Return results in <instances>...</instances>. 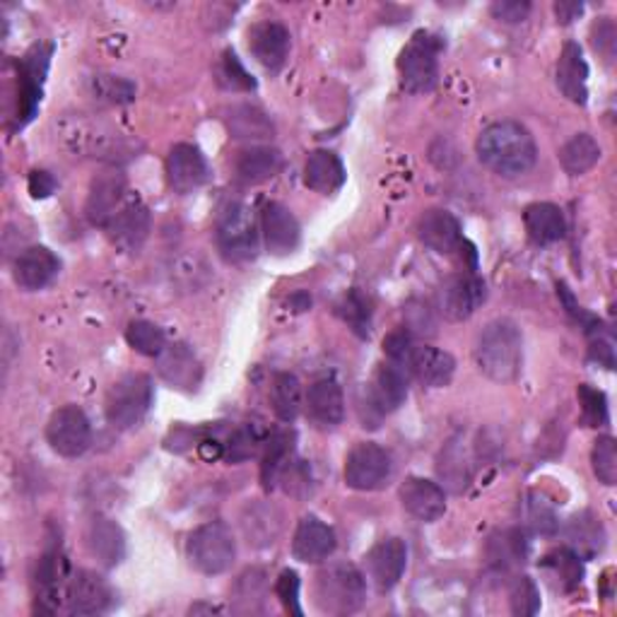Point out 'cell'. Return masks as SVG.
Segmentation results:
<instances>
[{"label":"cell","mask_w":617,"mask_h":617,"mask_svg":"<svg viewBox=\"0 0 617 617\" xmlns=\"http://www.w3.org/2000/svg\"><path fill=\"white\" fill-rule=\"evenodd\" d=\"M476 152L485 167L504 179H516L538 162L536 138L519 121H497L485 128L478 136Z\"/></svg>","instance_id":"cell-1"},{"label":"cell","mask_w":617,"mask_h":617,"mask_svg":"<svg viewBox=\"0 0 617 617\" xmlns=\"http://www.w3.org/2000/svg\"><path fill=\"white\" fill-rule=\"evenodd\" d=\"M478 370L494 384H512L524 366V336L512 318H497L482 328L476 346Z\"/></svg>","instance_id":"cell-2"},{"label":"cell","mask_w":617,"mask_h":617,"mask_svg":"<svg viewBox=\"0 0 617 617\" xmlns=\"http://www.w3.org/2000/svg\"><path fill=\"white\" fill-rule=\"evenodd\" d=\"M366 598L364 577L352 564H330L316 574L314 601L328 615L358 613Z\"/></svg>","instance_id":"cell-3"},{"label":"cell","mask_w":617,"mask_h":617,"mask_svg":"<svg viewBox=\"0 0 617 617\" xmlns=\"http://www.w3.org/2000/svg\"><path fill=\"white\" fill-rule=\"evenodd\" d=\"M444 49L442 37L432 32H415L406 49L398 56L400 85L410 94H424L436 88L439 54Z\"/></svg>","instance_id":"cell-4"},{"label":"cell","mask_w":617,"mask_h":617,"mask_svg":"<svg viewBox=\"0 0 617 617\" xmlns=\"http://www.w3.org/2000/svg\"><path fill=\"white\" fill-rule=\"evenodd\" d=\"M186 557L194 569L203 574H222L234 564L236 540L224 521H210L198 526L186 540Z\"/></svg>","instance_id":"cell-5"},{"label":"cell","mask_w":617,"mask_h":617,"mask_svg":"<svg viewBox=\"0 0 617 617\" xmlns=\"http://www.w3.org/2000/svg\"><path fill=\"white\" fill-rule=\"evenodd\" d=\"M154 388L148 374H126L106 396V420L116 430H133L152 408Z\"/></svg>","instance_id":"cell-6"},{"label":"cell","mask_w":617,"mask_h":617,"mask_svg":"<svg viewBox=\"0 0 617 617\" xmlns=\"http://www.w3.org/2000/svg\"><path fill=\"white\" fill-rule=\"evenodd\" d=\"M218 248L232 264H244L258 254V228L248 206L232 200L220 210L218 218Z\"/></svg>","instance_id":"cell-7"},{"label":"cell","mask_w":617,"mask_h":617,"mask_svg":"<svg viewBox=\"0 0 617 617\" xmlns=\"http://www.w3.org/2000/svg\"><path fill=\"white\" fill-rule=\"evenodd\" d=\"M408 398V376L396 364H382L366 384V400L360 406L364 427H379L384 415L398 410Z\"/></svg>","instance_id":"cell-8"},{"label":"cell","mask_w":617,"mask_h":617,"mask_svg":"<svg viewBox=\"0 0 617 617\" xmlns=\"http://www.w3.org/2000/svg\"><path fill=\"white\" fill-rule=\"evenodd\" d=\"M391 473H394V461L391 454L374 442H362L354 446L346 458V482L348 488L360 492H372L384 488Z\"/></svg>","instance_id":"cell-9"},{"label":"cell","mask_w":617,"mask_h":617,"mask_svg":"<svg viewBox=\"0 0 617 617\" xmlns=\"http://www.w3.org/2000/svg\"><path fill=\"white\" fill-rule=\"evenodd\" d=\"M46 442L63 458H78L85 454L92 444V424L85 410L78 406L58 408L46 424Z\"/></svg>","instance_id":"cell-10"},{"label":"cell","mask_w":617,"mask_h":617,"mask_svg":"<svg viewBox=\"0 0 617 617\" xmlns=\"http://www.w3.org/2000/svg\"><path fill=\"white\" fill-rule=\"evenodd\" d=\"M51 46H34V49L22 58L18 66V114H15V128L30 124L34 114H37L42 104V85L49 70Z\"/></svg>","instance_id":"cell-11"},{"label":"cell","mask_w":617,"mask_h":617,"mask_svg":"<svg viewBox=\"0 0 617 617\" xmlns=\"http://www.w3.org/2000/svg\"><path fill=\"white\" fill-rule=\"evenodd\" d=\"M66 140L75 152H85L88 158H100L112 162L130 158V152H133V145H130V140L124 133L94 121H78L66 133Z\"/></svg>","instance_id":"cell-12"},{"label":"cell","mask_w":617,"mask_h":617,"mask_svg":"<svg viewBox=\"0 0 617 617\" xmlns=\"http://www.w3.org/2000/svg\"><path fill=\"white\" fill-rule=\"evenodd\" d=\"M485 300H488V284L470 270L444 282L442 294H439V308L449 322H466Z\"/></svg>","instance_id":"cell-13"},{"label":"cell","mask_w":617,"mask_h":617,"mask_svg":"<svg viewBox=\"0 0 617 617\" xmlns=\"http://www.w3.org/2000/svg\"><path fill=\"white\" fill-rule=\"evenodd\" d=\"M116 596L109 586V581L100 577L97 572L80 569L70 577L68 598L66 605L73 615H104L112 610Z\"/></svg>","instance_id":"cell-14"},{"label":"cell","mask_w":617,"mask_h":617,"mask_svg":"<svg viewBox=\"0 0 617 617\" xmlns=\"http://www.w3.org/2000/svg\"><path fill=\"white\" fill-rule=\"evenodd\" d=\"M70 564L63 552H46L39 564L37 574H34V584H37V610L42 613H56L61 608V603L68 598L70 586Z\"/></svg>","instance_id":"cell-15"},{"label":"cell","mask_w":617,"mask_h":617,"mask_svg":"<svg viewBox=\"0 0 617 617\" xmlns=\"http://www.w3.org/2000/svg\"><path fill=\"white\" fill-rule=\"evenodd\" d=\"M158 374L164 384L176 391H196L203 379V364L196 358V352L184 342H167L158 358Z\"/></svg>","instance_id":"cell-16"},{"label":"cell","mask_w":617,"mask_h":617,"mask_svg":"<svg viewBox=\"0 0 617 617\" xmlns=\"http://www.w3.org/2000/svg\"><path fill=\"white\" fill-rule=\"evenodd\" d=\"M167 179L176 194H194L200 186H206L210 179L208 162L196 145L179 142L174 145L167 158Z\"/></svg>","instance_id":"cell-17"},{"label":"cell","mask_w":617,"mask_h":617,"mask_svg":"<svg viewBox=\"0 0 617 617\" xmlns=\"http://www.w3.org/2000/svg\"><path fill=\"white\" fill-rule=\"evenodd\" d=\"M400 504L412 519L434 524L446 514V490L439 482L412 476L400 485Z\"/></svg>","instance_id":"cell-18"},{"label":"cell","mask_w":617,"mask_h":617,"mask_svg":"<svg viewBox=\"0 0 617 617\" xmlns=\"http://www.w3.org/2000/svg\"><path fill=\"white\" fill-rule=\"evenodd\" d=\"M418 236L427 248H432L434 254H442V256H451L456 252L463 254V248H466L468 244L466 240H463L458 220L451 216L449 210H442V208L422 212L418 220Z\"/></svg>","instance_id":"cell-19"},{"label":"cell","mask_w":617,"mask_h":617,"mask_svg":"<svg viewBox=\"0 0 617 617\" xmlns=\"http://www.w3.org/2000/svg\"><path fill=\"white\" fill-rule=\"evenodd\" d=\"M260 232H264L266 248L272 256L292 254L302 240L300 222H296L288 208L276 203V200L266 203L264 212H260Z\"/></svg>","instance_id":"cell-20"},{"label":"cell","mask_w":617,"mask_h":617,"mask_svg":"<svg viewBox=\"0 0 617 617\" xmlns=\"http://www.w3.org/2000/svg\"><path fill=\"white\" fill-rule=\"evenodd\" d=\"M248 49L268 73H278L290 56V30L280 22H258L248 30Z\"/></svg>","instance_id":"cell-21"},{"label":"cell","mask_w":617,"mask_h":617,"mask_svg":"<svg viewBox=\"0 0 617 617\" xmlns=\"http://www.w3.org/2000/svg\"><path fill=\"white\" fill-rule=\"evenodd\" d=\"M106 234L114 246L126 254H138L150 236V210L140 200H130L106 224Z\"/></svg>","instance_id":"cell-22"},{"label":"cell","mask_w":617,"mask_h":617,"mask_svg":"<svg viewBox=\"0 0 617 617\" xmlns=\"http://www.w3.org/2000/svg\"><path fill=\"white\" fill-rule=\"evenodd\" d=\"M408 567V548L400 538L379 540L366 555V569L379 591H391L398 586V581L406 574Z\"/></svg>","instance_id":"cell-23"},{"label":"cell","mask_w":617,"mask_h":617,"mask_svg":"<svg viewBox=\"0 0 617 617\" xmlns=\"http://www.w3.org/2000/svg\"><path fill=\"white\" fill-rule=\"evenodd\" d=\"M61 260L46 246H30L15 258L13 276L22 290L39 292L58 278Z\"/></svg>","instance_id":"cell-24"},{"label":"cell","mask_w":617,"mask_h":617,"mask_svg":"<svg viewBox=\"0 0 617 617\" xmlns=\"http://www.w3.org/2000/svg\"><path fill=\"white\" fill-rule=\"evenodd\" d=\"M336 533L322 519L304 516L292 538V555L304 564H318L336 552Z\"/></svg>","instance_id":"cell-25"},{"label":"cell","mask_w":617,"mask_h":617,"mask_svg":"<svg viewBox=\"0 0 617 617\" xmlns=\"http://www.w3.org/2000/svg\"><path fill=\"white\" fill-rule=\"evenodd\" d=\"M85 543L94 560L104 567H116L126 557V533L109 516H92L85 528Z\"/></svg>","instance_id":"cell-26"},{"label":"cell","mask_w":617,"mask_h":617,"mask_svg":"<svg viewBox=\"0 0 617 617\" xmlns=\"http://www.w3.org/2000/svg\"><path fill=\"white\" fill-rule=\"evenodd\" d=\"M557 88L569 102L579 106L589 102V66L577 42H567L562 46L560 61H557Z\"/></svg>","instance_id":"cell-27"},{"label":"cell","mask_w":617,"mask_h":617,"mask_svg":"<svg viewBox=\"0 0 617 617\" xmlns=\"http://www.w3.org/2000/svg\"><path fill=\"white\" fill-rule=\"evenodd\" d=\"M408 372L418 379L422 386L444 388L456 374V360L446 350L432 346H415L408 362Z\"/></svg>","instance_id":"cell-28"},{"label":"cell","mask_w":617,"mask_h":617,"mask_svg":"<svg viewBox=\"0 0 617 617\" xmlns=\"http://www.w3.org/2000/svg\"><path fill=\"white\" fill-rule=\"evenodd\" d=\"M304 406L308 418L322 427H338L346 418V398L336 379H318L308 386Z\"/></svg>","instance_id":"cell-29"},{"label":"cell","mask_w":617,"mask_h":617,"mask_svg":"<svg viewBox=\"0 0 617 617\" xmlns=\"http://www.w3.org/2000/svg\"><path fill=\"white\" fill-rule=\"evenodd\" d=\"M126 194V184L118 174H102L100 179H94L92 191L88 198V218L97 228H106L112 218L121 210V200Z\"/></svg>","instance_id":"cell-30"},{"label":"cell","mask_w":617,"mask_h":617,"mask_svg":"<svg viewBox=\"0 0 617 617\" xmlns=\"http://www.w3.org/2000/svg\"><path fill=\"white\" fill-rule=\"evenodd\" d=\"M304 184L316 194H336L346 184V167L336 152L316 150L304 164Z\"/></svg>","instance_id":"cell-31"},{"label":"cell","mask_w":617,"mask_h":617,"mask_svg":"<svg viewBox=\"0 0 617 617\" xmlns=\"http://www.w3.org/2000/svg\"><path fill=\"white\" fill-rule=\"evenodd\" d=\"M436 473L439 480H442V488L454 494L466 492V488L470 485V458L461 436L451 439L449 444H444L442 454H439L436 461Z\"/></svg>","instance_id":"cell-32"},{"label":"cell","mask_w":617,"mask_h":617,"mask_svg":"<svg viewBox=\"0 0 617 617\" xmlns=\"http://www.w3.org/2000/svg\"><path fill=\"white\" fill-rule=\"evenodd\" d=\"M242 531L254 548H268L278 540L282 516L272 504H248L242 514Z\"/></svg>","instance_id":"cell-33"},{"label":"cell","mask_w":617,"mask_h":617,"mask_svg":"<svg viewBox=\"0 0 617 617\" xmlns=\"http://www.w3.org/2000/svg\"><path fill=\"white\" fill-rule=\"evenodd\" d=\"M282 170V152L268 145L248 148L236 160V179L246 186H256L272 179Z\"/></svg>","instance_id":"cell-34"},{"label":"cell","mask_w":617,"mask_h":617,"mask_svg":"<svg viewBox=\"0 0 617 617\" xmlns=\"http://www.w3.org/2000/svg\"><path fill=\"white\" fill-rule=\"evenodd\" d=\"M524 224L533 244L548 246L560 242L567 232L562 210L552 203H533L524 212Z\"/></svg>","instance_id":"cell-35"},{"label":"cell","mask_w":617,"mask_h":617,"mask_svg":"<svg viewBox=\"0 0 617 617\" xmlns=\"http://www.w3.org/2000/svg\"><path fill=\"white\" fill-rule=\"evenodd\" d=\"M294 451V432L292 430H276L266 442L264 463H260V482L266 490H272L280 482L284 468L292 463Z\"/></svg>","instance_id":"cell-36"},{"label":"cell","mask_w":617,"mask_h":617,"mask_svg":"<svg viewBox=\"0 0 617 617\" xmlns=\"http://www.w3.org/2000/svg\"><path fill=\"white\" fill-rule=\"evenodd\" d=\"M270 403L276 418L284 424H292L304 408V388L300 379L290 372L276 374L270 386Z\"/></svg>","instance_id":"cell-37"},{"label":"cell","mask_w":617,"mask_h":617,"mask_svg":"<svg viewBox=\"0 0 617 617\" xmlns=\"http://www.w3.org/2000/svg\"><path fill=\"white\" fill-rule=\"evenodd\" d=\"M228 126L232 130V136L240 140H268L272 138V133H276V126H272L270 116L266 112H260L254 104L232 106Z\"/></svg>","instance_id":"cell-38"},{"label":"cell","mask_w":617,"mask_h":617,"mask_svg":"<svg viewBox=\"0 0 617 617\" xmlns=\"http://www.w3.org/2000/svg\"><path fill=\"white\" fill-rule=\"evenodd\" d=\"M601 160V145L598 140L589 133H579L569 138L560 150V164L567 174L581 176L596 167Z\"/></svg>","instance_id":"cell-39"},{"label":"cell","mask_w":617,"mask_h":617,"mask_svg":"<svg viewBox=\"0 0 617 617\" xmlns=\"http://www.w3.org/2000/svg\"><path fill=\"white\" fill-rule=\"evenodd\" d=\"M488 555H490V562L502 569L524 562L528 555L526 533L521 528H509V531L497 533V536L490 538Z\"/></svg>","instance_id":"cell-40"},{"label":"cell","mask_w":617,"mask_h":617,"mask_svg":"<svg viewBox=\"0 0 617 617\" xmlns=\"http://www.w3.org/2000/svg\"><path fill=\"white\" fill-rule=\"evenodd\" d=\"M567 536L569 540H572L574 545V552L581 557H591V555H596L601 552L603 548V540H605V533H603V526H601V521L584 512V514H579L574 516L572 521H569V526H567Z\"/></svg>","instance_id":"cell-41"},{"label":"cell","mask_w":617,"mask_h":617,"mask_svg":"<svg viewBox=\"0 0 617 617\" xmlns=\"http://www.w3.org/2000/svg\"><path fill=\"white\" fill-rule=\"evenodd\" d=\"M543 567L548 569L550 577L564 591L577 589L581 584V579H584V564H581V557L569 548H560V550L550 552L543 560Z\"/></svg>","instance_id":"cell-42"},{"label":"cell","mask_w":617,"mask_h":617,"mask_svg":"<svg viewBox=\"0 0 617 617\" xmlns=\"http://www.w3.org/2000/svg\"><path fill=\"white\" fill-rule=\"evenodd\" d=\"M336 312L338 316L346 322L354 334L360 338H370V330H372V304L366 296L358 290L348 292L342 300L336 304Z\"/></svg>","instance_id":"cell-43"},{"label":"cell","mask_w":617,"mask_h":617,"mask_svg":"<svg viewBox=\"0 0 617 617\" xmlns=\"http://www.w3.org/2000/svg\"><path fill=\"white\" fill-rule=\"evenodd\" d=\"M90 92L94 100L106 104H128L136 100V85L126 78L100 73L90 80Z\"/></svg>","instance_id":"cell-44"},{"label":"cell","mask_w":617,"mask_h":617,"mask_svg":"<svg viewBox=\"0 0 617 617\" xmlns=\"http://www.w3.org/2000/svg\"><path fill=\"white\" fill-rule=\"evenodd\" d=\"M128 346L136 352L145 354V358H158V354L167 348V338H164L162 328L150 322H133L126 328Z\"/></svg>","instance_id":"cell-45"},{"label":"cell","mask_w":617,"mask_h":617,"mask_svg":"<svg viewBox=\"0 0 617 617\" xmlns=\"http://www.w3.org/2000/svg\"><path fill=\"white\" fill-rule=\"evenodd\" d=\"M591 466L603 485L617 482V444L613 436H598L591 451Z\"/></svg>","instance_id":"cell-46"},{"label":"cell","mask_w":617,"mask_h":617,"mask_svg":"<svg viewBox=\"0 0 617 617\" xmlns=\"http://www.w3.org/2000/svg\"><path fill=\"white\" fill-rule=\"evenodd\" d=\"M234 596L242 613H254L266 596V574L260 572V569H248V572H244L240 581H236Z\"/></svg>","instance_id":"cell-47"},{"label":"cell","mask_w":617,"mask_h":617,"mask_svg":"<svg viewBox=\"0 0 617 617\" xmlns=\"http://www.w3.org/2000/svg\"><path fill=\"white\" fill-rule=\"evenodd\" d=\"M260 442H264V439H260V432L256 430V427L244 424L240 427V430H234L230 434L228 444H224V458H228L230 463L248 461L258 451Z\"/></svg>","instance_id":"cell-48"},{"label":"cell","mask_w":617,"mask_h":617,"mask_svg":"<svg viewBox=\"0 0 617 617\" xmlns=\"http://www.w3.org/2000/svg\"><path fill=\"white\" fill-rule=\"evenodd\" d=\"M577 396L581 403V418H584L586 427L608 424V398H605L603 391L593 388L589 384H581Z\"/></svg>","instance_id":"cell-49"},{"label":"cell","mask_w":617,"mask_h":617,"mask_svg":"<svg viewBox=\"0 0 617 617\" xmlns=\"http://www.w3.org/2000/svg\"><path fill=\"white\" fill-rule=\"evenodd\" d=\"M509 603H512L514 615H536L540 610V593L533 584L531 577H516L512 589H509Z\"/></svg>","instance_id":"cell-50"},{"label":"cell","mask_w":617,"mask_h":617,"mask_svg":"<svg viewBox=\"0 0 617 617\" xmlns=\"http://www.w3.org/2000/svg\"><path fill=\"white\" fill-rule=\"evenodd\" d=\"M526 524L536 531L543 533V536H552L557 531V516H555V509L543 502V497L538 494H531L528 502H526Z\"/></svg>","instance_id":"cell-51"},{"label":"cell","mask_w":617,"mask_h":617,"mask_svg":"<svg viewBox=\"0 0 617 617\" xmlns=\"http://www.w3.org/2000/svg\"><path fill=\"white\" fill-rule=\"evenodd\" d=\"M220 80L222 85L230 90H244V92L256 90V80L246 73V68L242 66L234 51H224L220 66Z\"/></svg>","instance_id":"cell-52"},{"label":"cell","mask_w":617,"mask_h":617,"mask_svg":"<svg viewBox=\"0 0 617 617\" xmlns=\"http://www.w3.org/2000/svg\"><path fill=\"white\" fill-rule=\"evenodd\" d=\"M412 350H415V340L408 330H394V334H388L384 338V352H386L388 362L400 366L403 372H408Z\"/></svg>","instance_id":"cell-53"},{"label":"cell","mask_w":617,"mask_h":617,"mask_svg":"<svg viewBox=\"0 0 617 617\" xmlns=\"http://www.w3.org/2000/svg\"><path fill=\"white\" fill-rule=\"evenodd\" d=\"M591 44H593V49L605 58V61H613L615 46H617V30L610 18H601L596 25L591 27Z\"/></svg>","instance_id":"cell-54"},{"label":"cell","mask_w":617,"mask_h":617,"mask_svg":"<svg viewBox=\"0 0 617 617\" xmlns=\"http://www.w3.org/2000/svg\"><path fill=\"white\" fill-rule=\"evenodd\" d=\"M276 593L280 603L284 605V610L292 613V615H302V605H300V577L292 569H284L280 574L278 584H276Z\"/></svg>","instance_id":"cell-55"},{"label":"cell","mask_w":617,"mask_h":617,"mask_svg":"<svg viewBox=\"0 0 617 617\" xmlns=\"http://www.w3.org/2000/svg\"><path fill=\"white\" fill-rule=\"evenodd\" d=\"M490 10L500 22H507V25H519V22H524L528 18L531 3H526V0H497Z\"/></svg>","instance_id":"cell-56"},{"label":"cell","mask_w":617,"mask_h":617,"mask_svg":"<svg viewBox=\"0 0 617 617\" xmlns=\"http://www.w3.org/2000/svg\"><path fill=\"white\" fill-rule=\"evenodd\" d=\"M591 358L596 360L598 364L603 366H608V370H613L615 366V348H613V340L610 338H603L601 336V330H596V334H591Z\"/></svg>","instance_id":"cell-57"},{"label":"cell","mask_w":617,"mask_h":617,"mask_svg":"<svg viewBox=\"0 0 617 617\" xmlns=\"http://www.w3.org/2000/svg\"><path fill=\"white\" fill-rule=\"evenodd\" d=\"M56 179L49 172H32L30 176V194L34 198H49L56 191Z\"/></svg>","instance_id":"cell-58"},{"label":"cell","mask_w":617,"mask_h":617,"mask_svg":"<svg viewBox=\"0 0 617 617\" xmlns=\"http://www.w3.org/2000/svg\"><path fill=\"white\" fill-rule=\"evenodd\" d=\"M581 13H584V5H581V3H569V0H560V3H555L557 22H562V25L574 22Z\"/></svg>","instance_id":"cell-59"},{"label":"cell","mask_w":617,"mask_h":617,"mask_svg":"<svg viewBox=\"0 0 617 617\" xmlns=\"http://www.w3.org/2000/svg\"><path fill=\"white\" fill-rule=\"evenodd\" d=\"M290 304L294 312H306V308L312 306V296H308L306 292H296L290 296Z\"/></svg>","instance_id":"cell-60"}]
</instances>
